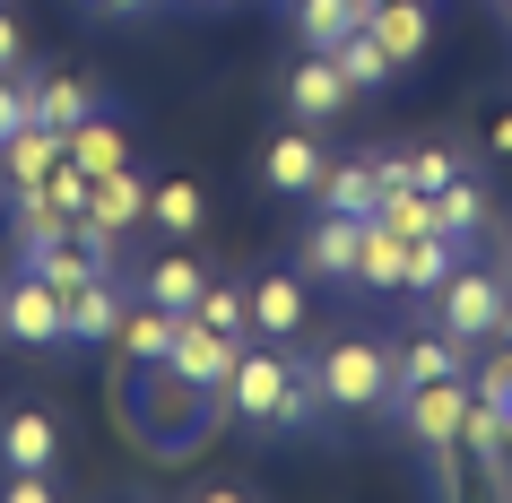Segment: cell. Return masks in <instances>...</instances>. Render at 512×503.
Returning <instances> with one entry per match:
<instances>
[{"label":"cell","instance_id":"31","mask_svg":"<svg viewBox=\"0 0 512 503\" xmlns=\"http://www.w3.org/2000/svg\"><path fill=\"white\" fill-rule=\"evenodd\" d=\"M400 174H408L417 191H443V183L460 174V157H452V148H408V157H400Z\"/></svg>","mask_w":512,"mask_h":503},{"label":"cell","instance_id":"3","mask_svg":"<svg viewBox=\"0 0 512 503\" xmlns=\"http://www.w3.org/2000/svg\"><path fill=\"white\" fill-rule=\"evenodd\" d=\"M313 391H322L330 408H356V417H365V408L391 399V356H382L374 339H339L322 365H313Z\"/></svg>","mask_w":512,"mask_h":503},{"label":"cell","instance_id":"5","mask_svg":"<svg viewBox=\"0 0 512 503\" xmlns=\"http://www.w3.org/2000/svg\"><path fill=\"white\" fill-rule=\"evenodd\" d=\"M469 373H434V382H408L400 391V425H408V443L426 451V443H460V417H469Z\"/></svg>","mask_w":512,"mask_h":503},{"label":"cell","instance_id":"8","mask_svg":"<svg viewBox=\"0 0 512 503\" xmlns=\"http://www.w3.org/2000/svg\"><path fill=\"white\" fill-rule=\"evenodd\" d=\"M61 157H70V139H61L53 122H18V131L0 139V183H9V191H35Z\"/></svg>","mask_w":512,"mask_h":503},{"label":"cell","instance_id":"36","mask_svg":"<svg viewBox=\"0 0 512 503\" xmlns=\"http://www.w3.org/2000/svg\"><path fill=\"white\" fill-rule=\"evenodd\" d=\"M478 460H486V486H495V495H512V443H504V451H478Z\"/></svg>","mask_w":512,"mask_h":503},{"label":"cell","instance_id":"23","mask_svg":"<svg viewBox=\"0 0 512 503\" xmlns=\"http://www.w3.org/2000/svg\"><path fill=\"white\" fill-rule=\"evenodd\" d=\"M365 27V0H296V35L313 44V53H330L339 35Z\"/></svg>","mask_w":512,"mask_h":503},{"label":"cell","instance_id":"18","mask_svg":"<svg viewBox=\"0 0 512 503\" xmlns=\"http://www.w3.org/2000/svg\"><path fill=\"white\" fill-rule=\"evenodd\" d=\"M165 339H174V304H122V321H113V347H122V365H148V356H165Z\"/></svg>","mask_w":512,"mask_h":503},{"label":"cell","instance_id":"14","mask_svg":"<svg viewBox=\"0 0 512 503\" xmlns=\"http://www.w3.org/2000/svg\"><path fill=\"white\" fill-rule=\"evenodd\" d=\"M348 96H356V87L339 79V61H330V53H304V61H296V79H287V105H296V122H330Z\"/></svg>","mask_w":512,"mask_h":503},{"label":"cell","instance_id":"24","mask_svg":"<svg viewBox=\"0 0 512 503\" xmlns=\"http://www.w3.org/2000/svg\"><path fill=\"white\" fill-rule=\"evenodd\" d=\"M452 252L460 243L434 226V235H408V278H400V295H434L443 278H452Z\"/></svg>","mask_w":512,"mask_h":503},{"label":"cell","instance_id":"11","mask_svg":"<svg viewBox=\"0 0 512 503\" xmlns=\"http://www.w3.org/2000/svg\"><path fill=\"white\" fill-rule=\"evenodd\" d=\"M105 252L113 243H87V235H61V243H35V252H18V261L44 278L53 295H79L87 278H105Z\"/></svg>","mask_w":512,"mask_h":503},{"label":"cell","instance_id":"38","mask_svg":"<svg viewBox=\"0 0 512 503\" xmlns=\"http://www.w3.org/2000/svg\"><path fill=\"white\" fill-rule=\"evenodd\" d=\"M486 148H495V157H512V105L495 113V122H486Z\"/></svg>","mask_w":512,"mask_h":503},{"label":"cell","instance_id":"43","mask_svg":"<svg viewBox=\"0 0 512 503\" xmlns=\"http://www.w3.org/2000/svg\"><path fill=\"white\" fill-rule=\"evenodd\" d=\"M504 9H512V0H504Z\"/></svg>","mask_w":512,"mask_h":503},{"label":"cell","instance_id":"21","mask_svg":"<svg viewBox=\"0 0 512 503\" xmlns=\"http://www.w3.org/2000/svg\"><path fill=\"white\" fill-rule=\"evenodd\" d=\"M356 243H365V217H339L322 209V226H313V278H356Z\"/></svg>","mask_w":512,"mask_h":503},{"label":"cell","instance_id":"4","mask_svg":"<svg viewBox=\"0 0 512 503\" xmlns=\"http://www.w3.org/2000/svg\"><path fill=\"white\" fill-rule=\"evenodd\" d=\"M504 287L512 278H495V269H460L452 261V278H443L426 304L443 313V330H452L460 347H478V339H495V321H504Z\"/></svg>","mask_w":512,"mask_h":503},{"label":"cell","instance_id":"7","mask_svg":"<svg viewBox=\"0 0 512 503\" xmlns=\"http://www.w3.org/2000/svg\"><path fill=\"white\" fill-rule=\"evenodd\" d=\"M235 347L243 339H226V330H209V321H191V313H174V339H165V365L174 373H191V382H226L235 373Z\"/></svg>","mask_w":512,"mask_h":503},{"label":"cell","instance_id":"28","mask_svg":"<svg viewBox=\"0 0 512 503\" xmlns=\"http://www.w3.org/2000/svg\"><path fill=\"white\" fill-rule=\"evenodd\" d=\"M330 61H339V79H348V87H382V79H391V61H382V44H374L365 27L339 35V44H330Z\"/></svg>","mask_w":512,"mask_h":503},{"label":"cell","instance_id":"17","mask_svg":"<svg viewBox=\"0 0 512 503\" xmlns=\"http://www.w3.org/2000/svg\"><path fill=\"white\" fill-rule=\"evenodd\" d=\"M113 321H122V287L113 278H87L79 295H61V339H113Z\"/></svg>","mask_w":512,"mask_h":503},{"label":"cell","instance_id":"13","mask_svg":"<svg viewBox=\"0 0 512 503\" xmlns=\"http://www.w3.org/2000/svg\"><path fill=\"white\" fill-rule=\"evenodd\" d=\"M243 304H252V330H261V339H296V330H304V278H287V269L252 278Z\"/></svg>","mask_w":512,"mask_h":503},{"label":"cell","instance_id":"27","mask_svg":"<svg viewBox=\"0 0 512 503\" xmlns=\"http://www.w3.org/2000/svg\"><path fill=\"white\" fill-rule=\"evenodd\" d=\"M200 287H209V269L191 261V252H165V261H148V295H157V304H174V313H183Z\"/></svg>","mask_w":512,"mask_h":503},{"label":"cell","instance_id":"20","mask_svg":"<svg viewBox=\"0 0 512 503\" xmlns=\"http://www.w3.org/2000/svg\"><path fill=\"white\" fill-rule=\"evenodd\" d=\"M53 451H61V425L44 408H18V417L0 425V460L9 469H53Z\"/></svg>","mask_w":512,"mask_h":503},{"label":"cell","instance_id":"26","mask_svg":"<svg viewBox=\"0 0 512 503\" xmlns=\"http://www.w3.org/2000/svg\"><path fill=\"white\" fill-rule=\"evenodd\" d=\"M434 217H443V235H452V243H469L486 226V191L469 183V174H452V183L434 191Z\"/></svg>","mask_w":512,"mask_h":503},{"label":"cell","instance_id":"34","mask_svg":"<svg viewBox=\"0 0 512 503\" xmlns=\"http://www.w3.org/2000/svg\"><path fill=\"white\" fill-rule=\"evenodd\" d=\"M0 495H9V503H53V469H9Z\"/></svg>","mask_w":512,"mask_h":503},{"label":"cell","instance_id":"16","mask_svg":"<svg viewBox=\"0 0 512 503\" xmlns=\"http://www.w3.org/2000/svg\"><path fill=\"white\" fill-rule=\"evenodd\" d=\"M70 165H79L87 183H96V174H113V165H131V131H122V122H113V113H87V122H70Z\"/></svg>","mask_w":512,"mask_h":503},{"label":"cell","instance_id":"39","mask_svg":"<svg viewBox=\"0 0 512 503\" xmlns=\"http://www.w3.org/2000/svg\"><path fill=\"white\" fill-rule=\"evenodd\" d=\"M495 339H504V347H512V287H504V321H495Z\"/></svg>","mask_w":512,"mask_h":503},{"label":"cell","instance_id":"6","mask_svg":"<svg viewBox=\"0 0 512 503\" xmlns=\"http://www.w3.org/2000/svg\"><path fill=\"white\" fill-rule=\"evenodd\" d=\"M139 217H148V183H139L131 165H113V174L87 183V226H79V235H87V243H122Z\"/></svg>","mask_w":512,"mask_h":503},{"label":"cell","instance_id":"22","mask_svg":"<svg viewBox=\"0 0 512 503\" xmlns=\"http://www.w3.org/2000/svg\"><path fill=\"white\" fill-rule=\"evenodd\" d=\"M356 278H365V287H400V278H408V235H400V226L365 217V243H356Z\"/></svg>","mask_w":512,"mask_h":503},{"label":"cell","instance_id":"41","mask_svg":"<svg viewBox=\"0 0 512 503\" xmlns=\"http://www.w3.org/2000/svg\"><path fill=\"white\" fill-rule=\"evenodd\" d=\"M87 9H105V0H87Z\"/></svg>","mask_w":512,"mask_h":503},{"label":"cell","instance_id":"2","mask_svg":"<svg viewBox=\"0 0 512 503\" xmlns=\"http://www.w3.org/2000/svg\"><path fill=\"white\" fill-rule=\"evenodd\" d=\"M217 399H226V417H243V425L296 434V425H313V399L322 391H304L296 365H287L278 347H235V373L217 382Z\"/></svg>","mask_w":512,"mask_h":503},{"label":"cell","instance_id":"29","mask_svg":"<svg viewBox=\"0 0 512 503\" xmlns=\"http://www.w3.org/2000/svg\"><path fill=\"white\" fill-rule=\"evenodd\" d=\"M183 313H191V321H209V330H226V339H243V330H252V304H243V287H200Z\"/></svg>","mask_w":512,"mask_h":503},{"label":"cell","instance_id":"9","mask_svg":"<svg viewBox=\"0 0 512 503\" xmlns=\"http://www.w3.org/2000/svg\"><path fill=\"white\" fill-rule=\"evenodd\" d=\"M365 35L382 44V61H391V70H408V61H426L434 18H426V0H382V9H365Z\"/></svg>","mask_w":512,"mask_h":503},{"label":"cell","instance_id":"15","mask_svg":"<svg viewBox=\"0 0 512 503\" xmlns=\"http://www.w3.org/2000/svg\"><path fill=\"white\" fill-rule=\"evenodd\" d=\"M313 200H322V209H339V217H374V200H382L374 157H330L322 183H313Z\"/></svg>","mask_w":512,"mask_h":503},{"label":"cell","instance_id":"30","mask_svg":"<svg viewBox=\"0 0 512 503\" xmlns=\"http://www.w3.org/2000/svg\"><path fill=\"white\" fill-rule=\"evenodd\" d=\"M148 217L165 235H191L200 226V183H148Z\"/></svg>","mask_w":512,"mask_h":503},{"label":"cell","instance_id":"12","mask_svg":"<svg viewBox=\"0 0 512 503\" xmlns=\"http://www.w3.org/2000/svg\"><path fill=\"white\" fill-rule=\"evenodd\" d=\"M322 165H330V148H313L304 131H287V139H270V148H261V183L287 191V200H313Z\"/></svg>","mask_w":512,"mask_h":503},{"label":"cell","instance_id":"10","mask_svg":"<svg viewBox=\"0 0 512 503\" xmlns=\"http://www.w3.org/2000/svg\"><path fill=\"white\" fill-rule=\"evenodd\" d=\"M0 330L18 347H44V339H61V295L35 278V269H18V287L0 295Z\"/></svg>","mask_w":512,"mask_h":503},{"label":"cell","instance_id":"1","mask_svg":"<svg viewBox=\"0 0 512 503\" xmlns=\"http://www.w3.org/2000/svg\"><path fill=\"white\" fill-rule=\"evenodd\" d=\"M122 399H131V425H139V443L157 451V460H191V451L217 434V417H226V399H217L209 382L174 373L165 356L122 365Z\"/></svg>","mask_w":512,"mask_h":503},{"label":"cell","instance_id":"25","mask_svg":"<svg viewBox=\"0 0 512 503\" xmlns=\"http://www.w3.org/2000/svg\"><path fill=\"white\" fill-rule=\"evenodd\" d=\"M27 105H35V122L70 131V122H87V113H96V87H87V79H44V87H27Z\"/></svg>","mask_w":512,"mask_h":503},{"label":"cell","instance_id":"32","mask_svg":"<svg viewBox=\"0 0 512 503\" xmlns=\"http://www.w3.org/2000/svg\"><path fill=\"white\" fill-rule=\"evenodd\" d=\"M426 486H434L443 503H452L460 486H469V469H460V443H426Z\"/></svg>","mask_w":512,"mask_h":503},{"label":"cell","instance_id":"40","mask_svg":"<svg viewBox=\"0 0 512 503\" xmlns=\"http://www.w3.org/2000/svg\"><path fill=\"white\" fill-rule=\"evenodd\" d=\"M504 278H512V226H504Z\"/></svg>","mask_w":512,"mask_h":503},{"label":"cell","instance_id":"19","mask_svg":"<svg viewBox=\"0 0 512 503\" xmlns=\"http://www.w3.org/2000/svg\"><path fill=\"white\" fill-rule=\"evenodd\" d=\"M469 365V347L452 339V330H426V339H408L400 356H391V391H408V382H434V373H460Z\"/></svg>","mask_w":512,"mask_h":503},{"label":"cell","instance_id":"33","mask_svg":"<svg viewBox=\"0 0 512 503\" xmlns=\"http://www.w3.org/2000/svg\"><path fill=\"white\" fill-rule=\"evenodd\" d=\"M469 391H478V399H495V408H504V425H512V347L495 356V365H478V373H469Z\"/></svg>","mask_w":512,"mask_h":503},{"label":"cell","instance_id":"37","mask_svg":"<svg viewBox=\"0 0 512 503\" xmlns=\"http://www.w3.org/2000/svg\"><path fill=\"white\" fill-rule=\"evenodd\" d=\"M18 53H27V35H18V18H0V70H18Z\"/></svg>","mask_w":512,"mask_h":503},{"label":"cell","instance_id":"35","mask_svg":"<svg viewBox=\"0 0 512 503\" xmlns=\"http://www.w3.org/2000/svg\"><path fill=\"white\" fill-rule=\"evenodd\" d=\"M18 122H35V105H27V87H18L9 70H0V139L18 131Z\"/></svg>","mask_w":512,"mask_h":503},{"label":"cell","instance_id":"42","mask_svg":"<svg viewBox=\"0 0 512 503\" xmlns=\"http://www.w3.org/2000/svg\"><path fill=\"white\" fill-rule=\"evenodd\" d=\"M365 9H382V0H365Z\"/></svg>","mask_w":512,"mask_h":503}]
</instances>
